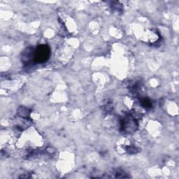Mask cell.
<instances>
[{
  "instance_id": "obj_7",
  "label": "cell",
  "mask_w": 179,
  "mask_h": 179,
  "mask_svg": "<svg viewBox=\"0 0 179 179\" xmlns=\"http://www.w3.org/2000/svg\"><path fill=\"white\" fill-rule=\"evenodd\" d=\"M127 151L129 154H136L139 152V149L134 146H130L127 148Z\"/></svg>"
},
{
  "instance_id": "obj_5",
  "label": "cell",
  "mask_w": 179,
  "mask_h": 179,
  "mask_svg": "<svg viewBox=\"0 0 179 179\" xmlns=\"http://www.w3.org/2000/svg\"><path fill=\"white\" fill-rule=\"evenodd\" d=\"M18 115L23 118H29L30 117V110L27 108L21 107L18 109Z\"/></svg>"
},
{
  "instance_id": "obj_2",
  "label": "cell",
  "mask_w": 179,
  "mask_h": 179,
  "mask_svg": "<svg viewBox=\"0 0 179 179\" xmlns=\"http://www.w3.org/2000/svg\"><path fill=\"white\" fill-rule=\"evenodd\" d=\"M51 49L48 45L41 44L37 47L34 53V62L43 63L50 58Z\"/></svg>"
},
{
  "instance_id": "obj_8",
  "label": "cell",
  "mask_w": 179,
  "mask_h": 179,
  "mask_svg": "<svg viewBox=\"0 0 179 179\" xmlns=\"http://www.w3.org/2000/svg\"><path fill=\"white\" fill-rule=\"evenodd\" d=\"M103 108L106 111H111L113 109V105L111 102H107V103H105L104 105L103 106Z\"/></svg>"
},
{
  "instance_id": "obj_9",
  "label": "cell",
  "mask_w": 179,
  "mask_h": 179,
  "mask_svg": "<svg viewBox=\"0 0 179 179\" xmlns=\"http://www.w3.org/2000/svg\"><path fill=\"white\" fill-rule=\"evenodd\" d=\"M111 8L116 11H122V7L121 5H119L118 2H114V3H112Z\"/></svg>"
},
{
  "instance_id": "obj_3",
  "label": "cell",
  "mask_w": 179,
  "mask_h": 179,
  "mask_svg": "<svg viewBox=\"0 0 179 179\" xmlns=\"http://www.w3.org/2000/svg\"><path fill=\"white\" fill-rule=\"evenodd\" d=\"M34 49L32 48H27L25 51L23 55V62L26 64H30L31 62H34Z\"/></svg>"
},
{
  "instance_id": "obj_1",
  "label": "cell",
  "mask_w": 179,
  "mask_h": 179,
  "mask_svg": "<svg viewBox=\"0 0 179 179\" xmlns=\"http://www.w3.org/2000/svg\"><path fill=\"white\" fill-rule=\"evenodd\" d=\"M137 128L138 123L134 114H128L121 120V130L123 133H133Z\"/></svg>"
},
{
  "instance_id": "obj_4",
  "label": "cell",
  "mask_w": 179,
  "mask_h": 179,
  "mask_svg": "<svg viewBox=\"0 0 179 179\" xmlns=\"http://www.w3.org/2000/svg\"><path fill=\"white\" fill-rule=\"evenodd\" d=\"M111 176H109L110 178H129V176L125 174L122 170H115L112 172Z\"/></svg>"
},
{
  "instance_id": "obj_6",
  "label": "cell",
  "mask_w": 179,
  "mask_h": 179,
  "mask_svg": "<svg viewBox=\"0 0 179 179\" xmlns=\"http://www.w3.org/2000/svg\"><path fill=\"white\" fill-rule=\"evenodd\" d=\"M140 103L141 105L142 106L143 108L146 109H149L153 107V104L151 100H150L148 98H142L140 100Z\"/></svg>"
}]
</instances>
